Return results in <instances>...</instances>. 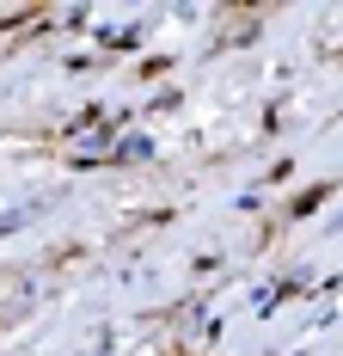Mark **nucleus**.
<instances>
[{"label":"nucleus","instance_id":"obj_1","mask_svg":"<svg viewBox=\"0 0 343 356\" xmlns=\"http://www.w3.org/2000/svg\"><path fill=\"white\" fill-rule=\"evenodd\" d=\"M325 197H331V184H312V191H301V197L288 203V215H312L319 203H325Z\"/></svg>","mask_w":343,"mask_h":356}]
</instances>
